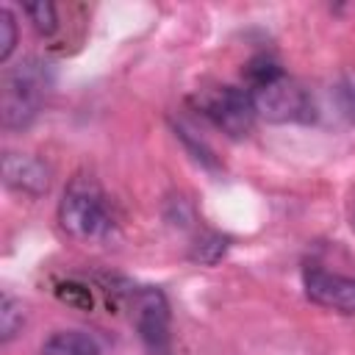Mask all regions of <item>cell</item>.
Returning a JSON list of instances; mask_svg holds the SVG:
<instances>
[{
  "label": "cell",
  "mask_w": 355,
  "mask_h": 355,
  "mask_svg": "<svg viewBox=\"0 0 355 355\" xmlns=\"http://www.w3.org/2000/svg\"><path fill=\"white\" fill-rule=\"evenodd\" d=\"M47 86H50V75H47V67L42 61L25 58L22 64L11 67L3 75V89H0L3 128H8V130L28 128L42 108Z\"/></svg>",
  "instance_id": "obj_1"
},
{
  "label": "cell",
  "mask_w": 355,
  "mask_h": 355,
  "mask_svg": "<svg viewBox=\"0 0 355 355\" xmlns=\"http://www.w3.org/2000/svg\"><path fill=\"white\" fill-rule=\"evenodd\" d=\"M61 227L78 241H100L111 233L114 219L100 186L89 178H75L58 205Z\"/></svg>",
  "instance_id": "obj_2"
},
{
  "label": "cell",
  "mask_w": 355,
  "mask_h": 355,
  "mask_svg": "<svg viewBox=\"0 0 355 355\" xmlns=\"http://www.w3.org/2000/svg\"><path fill=\"white\" fill-rule=\"evenodd\" d=\"M247 92L255 105V114L263 116L266 122H277V125L280 122H308L313 116L311 97L283 69L250 83Z\"/></svg>",
  "instance_id": "obj_3"
},
{
  "label": "cell",
  "mask_w": 355,
  "mask_h": 355,
  "mask_svg": "<svg viewBox=\"0 0 355 355\" xmlns=\"http://www.w3.org/2000/svg\"><path fill=\"white\" fill-rule=\"evenodd\" d=\"M200 108L202 114L230 139H241L252 130L255 125V105L250 100L247 89H236V86H219L208 94L200 97Z\"/></svg>",
  "instance_id": "obj_4"
},
{
  "label": "cell",
  "mask_w": 355,
  "mask_h": 355,
  "mask_svg": "<svg viewBox=\"0 0 355 355\" xmlns=\"http://www.w3.org/2000/svg\"><path fill=\"white\" fill-rule=\"evenodd\" d=\"M130 319L139 330V338L150 355H169L172 336H169V305L164 291L158 288H139L133 294Z\"/></svg>",
  "instance_id": "obj_5"
},
{
  "label": "cell",
  "mask_w": 355,
  "mask_h": 355,
  "mask_svg": "<svg viewBox=\"0 0 355 355\" xmlns=\"http://www.w3.org/2000/svg\"><path fill=\"white\" fill-rule=\"evenodd\" d=\"M302 283H305V294L311 302L338 311V313H347V316L355 313V277L311 266V269H305Z\"/></svg>",
  "instance_id": "obj_6"
},
{
  "label": "cell",
  "mask_w": 355,
  "mask_h": 355,
  "mask_svg": "<svg viewBox=\"0 0 355 355\" xmlns=\"http://www.w3.org/2000/svg\"><path fill=\"white\" fill-rule=\"evenodd\" d=\"M3 180L11 191L28 194V197H39L50 189V169L31 158V155H17V153H6L3 158Z\"/></svg>",
  "instance_id": "obj_7"
},
{
  "label": "cell",
  "mask_w": 355,
  "mask_h": 355,
  "mask_svg": "<svg viewBox=\"0 0 355 355\" xmlns=\"http://www.w3.org/2000/svg\"><path fill=\"white\" fill-rule=\"evenodd\" d=\"M42 355H103V352L92 336L80 330H61L44 341Z\"/></svg>",
  "instance_id": "obj_8"
},
{
  "label": "cell",
  "mask_w": 355,
  "mask_h": 355,
  "mask_svg": "<svg viewBox=\"0 0 355 355\" xmlns=\"http://www.w3.org/2000/svg\"><path fill=\"white\" fill-rule=\"evenodd\" d=\"M22 322H25L22 302H17L14 297L6 294L3 302H0V338L3 341H11L22 330Z\"/></svg>",
  "instance_id": "obj_9"
},
{
  "label": "cell",
  "mask_w": 355,
  "mask_h": 355,
  "mask_svg": "<svg viewBox=\"0 0 355 355\" xmlns=\"http://www.w3.org/2000/svg\"><path fill=\"white\" fill-rule=\"evenodd\" d=\"M25 14H28V19L33 22V28L39 31V33H53L55 31V25H58V17H55V6L50 3V0H36V3H28L25 6Z\"/></svg>",
  "instance_id": "obj_10"
},
{
  "label": "cell",
  "mask_w": 355,
  "mask_h": 355,
  "mask_svg": "<svg viewBox=\"0 0 355 355\" xmlns=\"http://www.w3.org/2000/svg\"><path fill=\"white\" fill-rule=\"evenodd\" d=\"M17 44V22L8 8L0 11V61H8L11 50Z\"/></svg>",
  "instance_id": "obj_11"
},
{
  "label": "cell",
  "mask_w": 355,
  "mask_h": 355,
  "mask_svg": "<svg viewBox=\"0 0 355 355\" xmlns=\"http://www.w3.org/2000/svg\"><path fill=\"white\" fill-rule=\"evenodd\" d=\"M341 100H344V111H347V114L355 119V86H344Z\"/></svg>",
  "instance_id": "obj_12"
}]
</instances>
